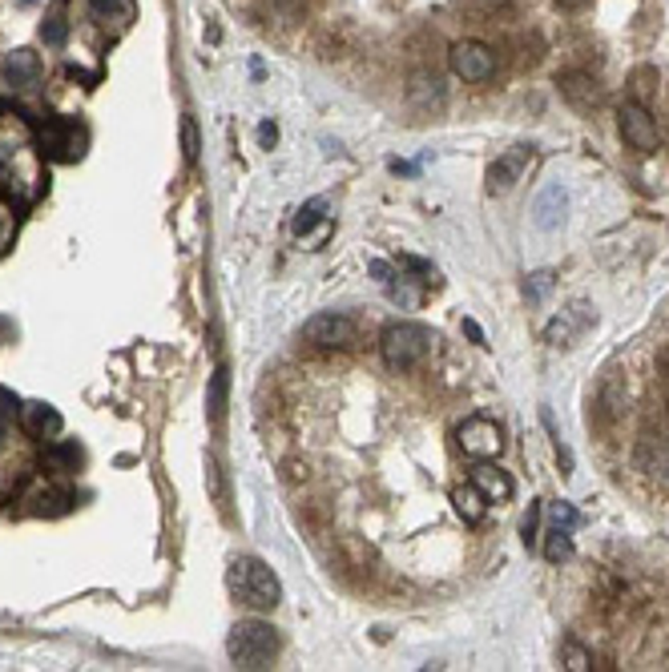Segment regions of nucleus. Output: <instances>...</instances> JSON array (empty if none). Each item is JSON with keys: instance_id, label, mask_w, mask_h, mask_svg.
Masks as SVG:
<instances>
[{"instance_id": "f257e3e1", "label": "nucleus", "mask_w": 669, "mask_h": 672, "mask_svg": "<svg viewBox=\"0 0 669 672\" xmlns=\"http://www.w3.org/2000/svg\"><path fill=\"white\" fill-rule=\"evenodd\" d=\"M226 588L238 604L255 612H271L283 604V584L258 556H235L226 568Z\"/></svg>"}, {"instance_id": "f03ea898", "label": "nucleus", "mask_w": 669, "mask_h": 672, "mask_svg": "<svg viewBox=\"0 0 669 672\" xmlns=\"http://www.w3.org/2000/svg\"><path fill=\"white\" fill-rule=\"evenodd\" d=\"M278 648H283V637L266 620H238L226 637V652L238 668H271Z\"/></svg>"}, {"instance_id": "7ed1b4c3", "label": "nucleus", "mask_w": 669, "mask_h": 672, "mask_svg": "<svg viewBox=\"0 0 669 672\" xmlns=\"http://www.w3.org/2000/svg\"><path fill=\"white\" fill-rule=\"evenodd\" d=\"M432 331L420 322H392L384 331V339H379V354H384V362L392 371H412L420 367V362L432 354Z\"/></svg>"}, {"instance_id": "20e7f679", "label": "nucleus", "mask_w": 669, "mask_h": 672, "mask_svg": "<svg viewBox=\"0 0 669 672\" xmlns=\"http://www.w3.org/2000/svg\"><path fill=\"white\" fill-rule=\"evenodd\" d=\"M303 339L319 351H347L359 342V326L355 319H347L339 311H319L303 322Z\"/></svg>"}, {"instance_id": "39448f33", "label": "nucleus", "mask_w": 669, "mask_h": 672, "mask_svg": "<svg viewBox=\"0 0 669 672\" xmlns=\"http://www.w3.org/2000/svg\"><path fill=\"white\" fill-rule=\"evenodd\" d=\"M36 145L49 162H77L81 145H85V133L77 129V121L69 117H49L41 129H36Z\"/></svg>"}, {"instance_id": "423d86ee", "label": "nucleus", "mask_w": 669, "mask_h": 672, "mask_svg": "<svg viewBox=\"0 0 669 672\" xmlns=\"http://www.w3.org/2000/svg\"><path fill=\"white\" fill-rule=\"evenodd\" d=\"M617 129H621V137H625V145L637 149V153H657V149H662L657 121L641 101H625V105L617 109Z\"/></svg>"}, {"instance_id": "0eeeda50", "label": "nucleus", "mask_w": 669, "mask_h": 672, "mask_svg": "<svg viewBox=\"0 0 669 672\" xmlns=\"http://www.w3.org/2000/svg\"><path fill=\"white\" fill-rule=\"evenodd\" d=\"M456 443H460V451L468 455V460H496L500 451H504V431H500V423H492V419L484 415H472V419H464L460 423V431H456Z\"/></svg>"}, {"instance_id": "6e6552de", "label": "nucleus", "mask_w": 669, "mask_h": 672, "mask_svg": "<svg viewBox=\"0 0 669 672\" xmlns=\"http://www.w3.org/2000/svg\"><path fill=\"white\" fill-rule=\"evenodd\" d=\"M448 64L460 81L480 85V81H488L492 73H496V53H492L484 41H456L448 53Z\"/></svg>"}, {"instance_id": "1a4fd4ad", "label": "nucleus", "mask_w": 669, "mask_h": 672, "mask_svg": "<svg viewBox=\"0 0 669 672\" xmlns=\"http://www.w3.org/2000/svg\"><path fill=\"white\" fill-rule=\"evenodd\" d=\"M528 162H533V145H513L504 157H496L488 165V193H508L528 170Z\"/></svg>"}, {"instance_id": "9d476101", "label": "nucleus", "mask_w": 669, "mask_h": 672, "mask_svg": "<svg viewBox=\"0 0 669 672\" xmlns=\"http://www.w3.org/2000/svg\"><path fill=\"white\" fill-rule=\"evenodd\" d=\"M556 85H561V97L569 101L573 109H581V114H593V109L605 101V93H601V85L589 77V73L569 69V73H561V77H556Z\"/></svg>"}, {"instance_id": "9b49d317", "label": "nucleus", "mask_w": 669, "mask_h": 672, "mask_svg": "<svg viewBox=\"0 0 669 672\" xmlns=\"http://www.w3.org/2000/svg\"><path fill=\"white\" fill-rule=\"evenodd\" d=\"M589 322H593V311H589V306H581V302L569 306L561 319L548 322V331H544L548 347H573V339H577V334H581Z\"/></svg>"}, {"instance_id": "f8f14e48", "label": "nucleus", "mask_w": 669, "mask_h": 672, "mask_svg": "<svg viewBox=\"0 0 669 672\" xmlns=\"http://www.w3.org/2000/svg\"><path fill=\"white\" fill-rule=\"evenodd\" d=\"M452 508H456V516L464 519V524H484L488 496L468 479V483H460V488H452Z\"/></svg>"}, {"instance_id": "ddd939ff", "label": "nucleus", "mask_w": 669, "mask_h": 672, "mask_svg": "<svg viewBox=\"0 0 669 672\" xmlns=\"http://www.w3.org/2000/svg\"><path fill=\"white\" fill-rule=\"evenodd\" d=\"M36 77H41V61H36V53L16 49V53L5 57V81L13 89H33Z\"/></svg>"}, {"instance_id": "4468645a", "label": "nucleus", "mask_w": 669, "mask_h": 672, "mask_svg": "<svg viewBox=\"0 0 669 672\" xmlns=\"http://www.w3.org/2000/svg\"><path fill=\"white\" fill-rule=\"evenodd\" d=\"M407 101H412L415 109H432L444 101V81L435 77L432 69H415L412 77H407Z\"/></svg>"}, {"instance_id": "2eb2a0df", "label": "nucleus", "mask_w": 669, "mask_h": 672, "mask_svg": "<svg viewBox=\"0 0 669 672\" xmlns=\"http://www.w3.org/2000/svg\"><path fill=\"white\" fill-rule=\"evenodd\" d=\"M472 483L484 491L488 503H508V499H513V479H508V471L492 468L488 460H480V468L472 471Z\"/></svg>"}, {"instance_id": "dca6fc26", "label": "nucleus", "mask_w": 669, "mask_h": 672, "mask_svg": "<svg viewBox=\"0 0 669 672\" xmlns=\"http://www.w3.org/2000/svg\"><path fill=\"white\" fill-rule=\"evenodd\" d=\"M564 218V190L561 185H548L541 193V202H536V226L541 230H556Z\"/></svg>"}, {"instance_id": "f3484780", "label": "nucleus", "mask_w": 669, "mask_h": 672, "mask_svg": "<svg viewBox=\"0 0 669 672\" xmlns=\"http://www.w3.org/2000/svg\"><path fill=\"white\" fill-rule=\"evenodd\" d=\"M21 410H25V427H29L36 439L61 431V415H57V410H53L49 403H29V407H21Z\"/></svg>"}, {"instance_id": "a211bd4d", "label": "nucleus", "mask_w": 669, "mask_h": 672, "mask_svg": "<svg viewBox=\"0 0 669 672\" xmlns=\"http://www.w3.org/2000/svg\"><path fill=\"white\" fill-rule=\"evenodd\" d=\"M544 544H541V552L548 564H564V559H573V528H561V524H553V531L548 536H541Z\"/></svg>"}, {"instance_id": "6ab92c4d", "label": "nucleus", "mask_w": 669, "mask_h": 672, "mask_svg": "<svg viewBox=\"0 0 669 672\" xmlns=\"http://www.w3.org/2000/svg\"><path fill=\"white\" fill-rule=\"evenodd\" d=\"M384 286H387V294H392V302L407 306V311H415V306L424 302V291H415L412 278H407V274H392Z\"/></svg>"}, {"instance_id": "aec40b11", "label": "nucleus", "mask_w": 669, "mask_h": 672, "mask_svg": "<svg viewBox=\"0 0 669 672\" xmlns=\"http://www.w3.org/2000/svg\"><path fill=\"white\" fill-rule=\"evenodd\" d=\"M226 387H230V375H226V367H218L210 379V419L214 423H222V410H226Z\"/></svg>"}, {"instance_id": "412c9836", "label": "nucleus", "mask_w": 669, "mask_h": 672, "mask_svg": "<svg viewBox=\"0 0 669 672\" xmlns=\"http://www.w3.org/2000/svg\"><path fill=\"white\" fill-rule=\"evenodd\" d=\"M45 460H49L53 468H61V471H77L81 468V447L77 443H57V447L45 451Z\"/></svg>"}, {"instance_id": "4be33fe9", "label": "nucleus", "mask_w": 669, "mask_h": 672, "mask_svg": "<svg viewBox=\"0 0 669 672\" xmlns=\"http://www.w3.org/2000/svg\"><path fill=\"white\" fill-rule=\"evenodd\" d=\"M561 665L569 668V672H589V668H593V652H589V648H581L577 640H564V648H561Z\"/></svg>"}, {"instance_id": "5701e85b", "label": "nucleus", "mask_w": 669, "mask_h": 672, "mask_svg": "<svg viewBox=\"0 0 669 672\" xmlns=\"http://www.w3.org/2000/svg\"><path fill=\"white\" fill-rule=\"evenodd\" d=\"M323 210H327V202H323V198H315V202H306L303 205V210L299 213H295V222H291V230H295V234H311V226H315V222H323Z\"/></svg>"}, {"instance_id": "b1692460", "label": "nucleus", "mask_w": 669, "mask_h": 672, "mask_svg": "<svg viewBox=\"0 0 669 672\" xmlns=\"http://www.w3.org/2000/svg\"><path fill=\"white\" fill-rule=\"evenodd\" d=\"M541 516H544L541 499L528 503V516H524V524H520V539H524V548H541Z\"/></svg>"}, {"instance_id": "393cba45", "label": "nucleus", "mask_w": 669, "mask_h": 672, "mask_svg": "<svg viewBox=\"0 0 669 672\" xmlns=\"http://www.w3.org/2000/svg\"><path fill=\"white\" fill-rule=\"evenodd\" d=\"M198 149H202V142H198V121L185 114L182 117V157L194 165V162H198Z\"/></svg>"}, {"instance_id": "a878e982", "label": "nucleus", "mask_w": 669, "mask_h": 672, "mask_svg": "<svg viewBox=\"0 0 669 672\" xmlns=\"http://www.w3.org/2000/svg\"><path fill=\"white\" fill-rule=\"evenodd\" d=\"M553 291V270H536L533 278H528V286H524V294H528V302H541V298Z\"/></svg>"}, {"instance_id": "bb28decb", "label": "nucleus", "mask_w": 669, "mask_h": 672, "mask_svg": "<svg viewBox=\"0 0 669 672\" xmlns=\"http://www.w3.org/2000/svg\"><path fill=\"white\" fill-rule=\"evenodd\" d=\"M65 36H69V25H65L61 16H49V21L41 25V41L53 44V49H57V44H65Z\"/></svg>"}, {"instance_id": "cd10ccee", "label": "nucleus", "mask_w": 669, "mask_h": 672, "mask_svg": "<svg viewBox=\"0 0 669 672\" xmlns=\"http://www.w3.org/2000/svg\"><path fill=\"white\" fill-rule=\"evenodd\" d=\"M548 516H553V524H561V528H577L581 524V516L569 508V503H553V508H548Z\"/></svg>"}, {"instance_id": "c85d7f7f", "label": "nucleus", "mask_w": 669, "mask_h": 672, "mask_svg": "<svg viewBox=\"0 0 669 672\" xmlns=\"http://www.w3.org/2000/svg\"><path fill=\"white\" fill-rule=\"evenodd\" d=\"M258 142H263V145H275L278 142V129L271 125V121H263V125H258Z\"/></svg>"}, {"instance_id": "c756f323", "label": "nucleus", "mask_w": 669, "mask_h": 672, "mask_svg": "<svg viewBox=\"0 0 669 672\" xmlns=\"http://www.w3.org/2000/svg\"><path fill=\"white\" fill-rule=\"evenodd\" d=\"M464 331H468V339H472V342H480V347H484V331H480V326L472 322V319H464Z\"/></svg>"}, {"instance_id": "7c9ffc66", "label": "nucleus", "mask_w": 669, "mask_h": 672, "mask_svg": "<svg viewBox=\"0 0 669 672\" xmlns=\"http://www.w3.org/2000/svg\"><path fill=\"white\" fill-rule=\"evenodd\" d=\"M114 8H117V0H93V13L97 16H109Z\"/></svg>"}, {"instance_id": "2f4dec72", "label": "nucleus", "mask_w": 669, "mask_h": 672, "mask_svg": "<svg viewBox=\"0 0 669 672\" xmlns=\"http://www.w3.org/2000/svg\"><path fill=\"white\" fill-rule=\"evenodd\" d=\"M556 8H564V13H577V8H584L589 5V0H553Z\"/></svg>"}, {"instance_id": "473e14b6", "label": "nucleus", "mask_w": 669, "mask_h": 672, "mask_svg": "<svg viewBox=\"0 0 669 672\" xmlns=\"http://www.w3.org/2000/svg\"><path fill=\"white\" fill-rule=\"evenodd\" d=\"M0 177H5V165H0Z\"/></svg>"}]
</instances>
